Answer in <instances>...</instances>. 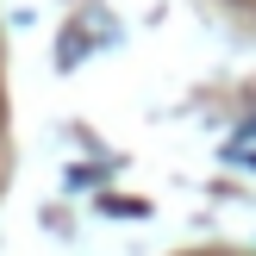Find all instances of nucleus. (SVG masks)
<instances>
[{
	"label": "nucleus",
	"instance_id": "obj_1",
	"mask_svg": "<svg viewBox=\"0 0 256 256\" xmlns=\"http://www.w3.org/2000/svg\"><path fill=\"white\" fill-rule=\"evenodd\" d=\"M244 138H256V119H250V125H244Z\"/></svg>",
	"mask_w": 256,
	"mask_h": 256
}]
</instances>
